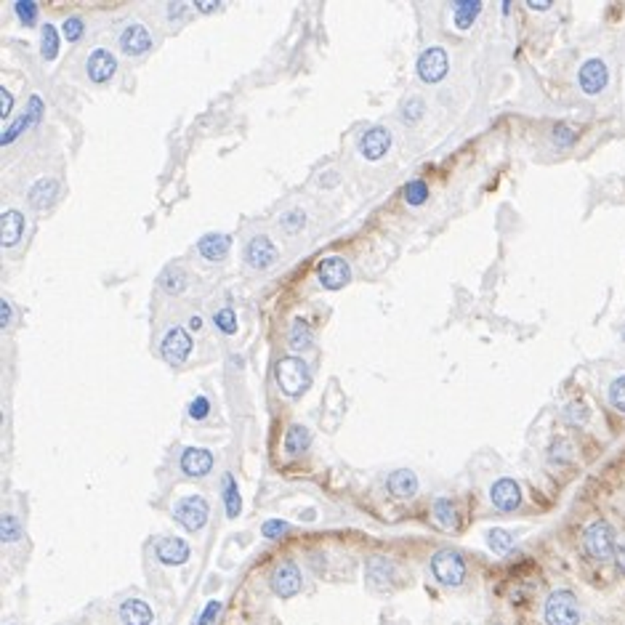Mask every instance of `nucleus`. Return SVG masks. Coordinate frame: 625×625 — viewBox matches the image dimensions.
<instances>
[{"label":"nucleus","instance_id":"nucleus-1","mask_svg":"<svg viewBox=\"0 0 625 625\" xmlns=\"http://www.w3.org/2000/svg\"><path fill=\"white\" fill-rule=\"evenodd\" d=\"M277 383L287 397H301L306 388L312 386V372L309 365L301 357H285L277 362Z\"/></svg>","mask_w":625,"mask_h":625},{"label":"nucleus","instance_id":"nucleus-2","mask_svg":"<svg viewBox=\"0 0 625 625\" xmlns=\"http://www.w3.org/2000/svg\"><path fill=\"white\" fill-rule=\"evenodd\" d=\"M543 617L548 625H580V607L572 591H553L546 599Z\"/></svg>","mask_w":625,"mask_h":625},{"label":"nucleus","instance_id":"nucleus-3","mask_svg":"<svg viewBox=\"0 0 625 625\" xmlns=\"http://www.w3.org/2000/svg\"><path fill=\"white\" fill-rule=\"evenodd\" d=\"M583 543H585V551L591 553L596 562H607V559H612L615 551H617V546H615V530H612L610 521H604V519L594 521V524L585 530Z\"/></svg>","mask_w":625,"mask_h":625},{"label":"nucleus","instance_id":"nucleus-4","mask_svg":"<svg viewBox=\"0 0 625 625\" xmlns=\"http://www.w3.org/2000/svg\"><path fill=\"white\" fill-rule=\"evenodd\" d=\"M208 514H210L208 503L200 495H187V498L176 500V506H173V519L179 521L187 532L203 530L205 521H208Z\"/></svg>","mask_w":625,"mask_h":625},{"label":"nucleus","instance_id":"nucleus-5","mask_svg":"<svg viewBox=\"0 0 625 625\" xmlns=\"http://www.w3.org/2000/svg\"><path fill=\"white\" fill-rule=\"evenodd\" d=\"M432 572L434 578L442 583V585H450V588H455V585H461L466 580V562H463V556L458 551H436L432 559Z\"/></svg>","mask_w":625,"mask_h":625},{"label":"nucleus","instance_id":"nucleus-6","mask_svg":"<svg viewBox=\"0 0 625 625\" xmlns=\"http://www.w3.org/2000/svg\"><path fill=\"white\" fill-rule=\"evenodd\" d=\"M418 77L423 80V83H439V80H445L447 72H450V59H447V51L445 48H439V45H432V48H426L420 56H418Z\"/></svg>","mask_w":625,"mask_h":625},{"label":"nucleus","instance_id":"nucleus-7","mask_svg":"<svg viewBox=\"0 0 625 625\" xmlns=\"http://www.w3.org/2000/svg\"><path fill=\"white\" fill-rule=\"evenodd\" d=\"M192 349H194L192 335L184 328H179V325L168 330L163 335V343H160V354H163V359L168 365H184L189 359V354H192Z\"/></svg>","mask_w":625,"mask_h":625},{"label":"nucleus","instance_id":"nucleus-8","mask_svg":"<svg viewBox=\"0 0 625 625\" xmlns=\"http://www.w3.org/2000/svg\"><path fill=\"white\" fill-rule=\"evenodd\" d=\"M43 112H45V104H43V99L40 96H30V102H27V106H24V112H22V118H16L6 131H3V136H0V144L3 147H8L14 139H19V136L24 134L27 128H32V125H40L43 122Z\"/></svg>","mask_w":625,"mask_h":625},{"label":"nucleus","instance_id":"nucleus-9","mask_svg":"<svg viewBox=\"0 0 625 625\" xmlns=\"http://www.w3.org/2000/svg\"><path fill=\"white\" fill-rule=\"evenodd\" d=\"M317 277H319V285H322V287H328V290H341V287H346L349 280H351V267H349V261L341 258V255H328V258L319 261Z\"/></svg>","mask_w":625,"mask_h":625},{"label":"nucleus","instance_id":"nucleus-10","mask_svg":"<svg viewBox=\"0 0 625 625\" xmlns=\"http://www.w3.org/2000/svg\"><path fill=\"white\" fill-rule=\"evenodd\" d=\"M607 83H610V67L604 64V59L583 61V67L578 70V86H580L583 93L596 96V93L607 88Z\"/></svg>","mask_w":625,"mask_h":625},{"label":"nucleus","instance_id":"nucleus-11","mask_svg":"<svg viewBox=\"0 0 625 625\" xmlns=\"http://www.w3.org/2000/svg\"><path fill=\"white\" fill-rule=\"evenodd\" d=\"M277 245L267 237V235H255L245 242V248H242V258H245V264L253 269H267L271 267L274 261H277Z\"/></svg>","mask_w":625,"mask_h":625},{"label":"nucleus","instance_id":"nucleus-12","mask_svg":"<svg viewBox=\"0 0 625 625\" xmlns=\"http://www.w3.org/2000/svg\"><path fill=\"white\" fill-rule=\"evenodd\" d=\"M118 45L125 56H141L152 48V32L141 22H131L120 30Z\"/></svg>","mask_w":625,"mask_h":625},{"label":"nucleus","instance_id":"nucleus-13","mask_svg":"<svg viewBox=\"0 0 625 625\" xmlns=\"http://www.w3.org/2000/svg\"><path fill=\"white\" fill-rule=\"evenodd\" d=\"M86 70H88V77L93 83H106V80H112V74L118 72V59L106 48H93L88 54V59H86Z\"/></svg>","mask_w":625,"mask_h":625},{"label":"nucleus","instance_id":"nucleus-14","mask_svg":"<svg viewBox=\"0 0 625 625\" xmlns=\"http://www.w3.org/2000/svg\"><path fill=\"white\" fill-rule=\"evenodd\" d=\"M301 585H303V578H301V569L293 562L280 564L274 569V575H271V591L277 596H283V599L296 596L301 591Z\"/></svg>","mask_w":625,"mask_h":625},{"label":"nucleus","instance_id":"nucleus-15","mask_svg":"<svg viewBox=\"0 0 625 625\" xmlns=\"http://www.w3.org/2000/svg\"><path fill=\"white\" fill-rule=\"evenodd\" d=\"M388 147H391V134L383 125H375L370 131H365V136L359 139V152L367 160H381L388 152Z\"/></svg>","mask_w":625,"mask_h":625},{"label":"nucleus","instance_id":"nucleus-16","mask_svg":"<svg viewBox=\"0 0 625 625\" xmlns=\"http://www.w3.org/2000/svg\"><path fill=\"white\" fill-rule=\"evenodd\" d=\"M210 468H213V452L210 450H203V447H187L184 452H181V471L187 474V477H205L210 474Z\"/></svg>","mask_w":625,"mask_h":625},{"label":"nucleus","instance_id":"nucleus-17","mask_svg":"<svg viewBox=\"0 0 625 625\" xmlns=\"http://www.w3.org/2000/svg\"><path fill=\"white\" fill-rule=\"evenodd\" d=\"M490 500L498 511H516L521 503V490L514 479H498L490 490Z\"/></svg>","mask_w":625,"mask_h":625},{"label":"nucleus","instance_id":"nucleus-18","mask_svg":"<svg viewBox=\"0 0 625 625\" xmlns=\"http://www.w3.org/2000/svg\"><path fill=\"white\" fill-rule=\"evenodd\" d=\"M56 197H59V181L51 179V176H43V179H38L30 187L27 203H30L35 210H48L54 203H56Z\"/></svg>","mask_w":625,"mask_h":625},{"label":"nucleus","instance_id":"nucleus-19","mask_svg":"<svg viewBox=\"0 0 625 625\" xmlns=\"http://www.w3.org/2000/svg\"><path fill=\"white\" fill-rule=\"evenodd\" d=\"M24 229H27L24 213L16 208L6 210L3 219H0V245L3 248H14L16 242L22 239V235H24Z\"/></svg>","mask_w":625,"mask_h":625},{"label":"nucleus","instance_id":"nucleus-20","mask_svg":"<svg viewBox=\"0 0 625 625\" xmlns=\"http://www.w3.org/2000/svg\"><path fill=\"white\" fill-rule=\"evenodd\" d=\"M155 553H157V559H160L163 564L179 567L189 559V546H187V540H181V537H163V540L157 543Z\"/></svg>","mask_w":625,"mask_h":625},{"label":"nucleus","instance_id":"nucleus-21","mask_svg":"<svg viewBox=\"0 0 625 625\" xmlns=\"http://www.w3.org/2000/svg\"><path fill=\"white\" fill-rule=\"evenodd\" d=\"M120 620H122V625H152L155 612H152V607H149L147 601L128 599V601L120 604Z\"/></svg>","mask_w":625,"mask_h":625},{"label":"nucleus","instance_id":"nucleus-22","mask_svg":"<svg viewBox=\"0 0 625 625\" xmlns=\"http://www.w3.org/2000/svg\"><path fill=\"white\" fill-rule=\"evenodd\" d=\"M229 248H232V239L229 235H205V237L197 242V251L205 261H223L229 255Z\"/></svg>","mask_w":625,"mask_h":625},{"label":"nucleus","instance_id":"nucleus-23","mask_svg":"<svg viewBox=\"0 0 625 625\" xmlns=\"http://www.w3.org/2000/svg\"><path fill=\"white\" fill-rule=\"evenodd\" d=\"M388 492L394 495V498H413L418 492V477L410 471V468H399V471H394L391 477H388Z\"/></svg>","mask_w":625,"mask_h":625},{"label":"nucleus","instance_id":"nucleus-24","mask_svg":"<svg viewBox=\"0 0 625 625\" xmlns=\"http://www.w3.org/2000/svg\"><path fill=\"white\" fill-rule=\"evenodd\" d=\"M450 8H452V22H455L458 30H468L477 22V16L482 14V3H477V0H461V3H452Z\"/></svg>","mask_w":625,"mask_h":625},{"label":"nucleus","instance_id":"nucleus-25","mask_svg":"<svg viewBox=\"0 0 625 625\" xmlns=\"http://www.w3.org/2000/svg\"><path fill=\"white\" fill-rule=\"evenodd\" d=\"M287 343L296 349V351H306L312 349V328L303 317H296L293 325H290V333H287Z\"/></svg>","mask_w":625,"mask_h":625},{"label":"nucleus","instance_id":"nucleus-26","mask_svg":"<svg viewBox=\"0 0 625 625\" xmlns=\"http://www.w3.org/2000/svg\"><path fill=\"white\" fill-rule=\"evenodd\" d=\"M312 445V434L306 426H290L287 434H285V450L290 452V455H298V452H303L306 447Z\"/></svg>","mask_w":625,"mask_h":625},{"label":"nucleus","instance_id":"nucleus-27","mask_svg":"<svg viewBox=\"0 0 625 625\" xmlns=\"http://www.w3.org/2000/svg\"><path fill=\"white\" fill-rule=\"evenodd\" d=\"M59 30L54 24H43V30H40V56L45 61H54L59 56Z\"/></svg>","mask_w":625,"mask_h":625},{"label":"nucleus","instance_id":"nucleus-28","mask_svg":"<svg viewBox=\"0 0 625 625\" xmlns=\"http://www.w3.org/2000/svg\"><path fill=\"white\" fill-rule=\"evenodd\" d=\"M434 521L442 527V530H455V524H458V514H455V506L447 500V498H439L436 503H434Z\"/></svg>","mask_w":625,"mask_h":625},{"label":"nucleus","instance_id":"nucleus-29","mask_svg":"<svg viewBox=\"0 0 625 625\" xmlns=\"http://www.w3.org/2000/svg\"><path fill=\"white\" fill-rule=\"evenodd\" d=\"M223 506H226V516H237L239 511H242V500H239V492H237V484H235V479L223 477Z\"/></svg>","mask_w":625,"mask_h":625},{"label":"nucleus","instance_id":"nucleus-30","mask_svg":"<svg viewBox=\"0 0 625 625\" xmlns=\"http://www.w3.org/2000/svg\"><path fill=\"white\" fill-rule=\"evenodd\" d=\"M388 578H391V564L386 559H372L370 567H367V580H370L372 588L388 585Z\"/></svg>","mask_w":625,"mask_h":625},{"label":"nucleus","instance_id":"nucleus-31","mask_svg":"<svg viewBox=\"0 0 625 625\" xmlns=\"http://www.w3.org/2000/svg\"><path fill=\"white\" fill-rule=\"evenodd\" d=\"M429 200V184L423 179H413L407 187H404V203L407 205H413V208H418V205H423Z\"/></svg>","mask_w":625,"mask_h":625},{"label":"nucleus","instance_id":"nucleus-32","mask_svg":"<svg viewBox=\"0 0 625 625\" xmlns=\"http://www.w3.org/2000/svg\"><path fill=\"white\" fill-rule=\"evenodd\" d=\"M487 546H490L495 553H508L511 548H514V535L511 532H506V530H500V527H495V530H490L487 532Z\"/></svg>","mask_w":625,"mask_h":625},{"label":"nucleus","instance_id":"nucleus-33","mask_svg":"<svg viewBox=\"0 0 625 625\" xmlns=\"http://www.w3.org/2000/svg\"><path fill=\"white\" fill-rule=\"evenodd\" d=\"M0 537H3V543H16L22 537V524H19V519H16L14 514H3V519H0Z\"/></svg>","mask_w":625,"mask_h":625},{"label":"nucleus","instance_id":"nucleus-34","mask_svg":"<svg viewBox=\"0 0 625 625\" xmlns=\"http://www.w3.org/2000/svg\"><path fill=\"white\" fill-rule=\"evenodd\" d=\"M213 325L221 330L223 335H235L237 333V314L235 309H221L213 314Z\"/></svg>","mask_w":625,"mask_h":625},{"label":"nucleus","instance_id":"nucleus-35","mask_svg":"<svg viewBox=\"0 0 625 625\" xmlns=\"http://www.w3.org/2000/svg\"><path fill=\"white\" fill-rule=\"evenodd\" d=\"M14 11L24 27H32L38 22V3H32V0H16Z\"/></svg>","mask_w":625,"mask_h":625},{"label":"nucleus","instance_id":"nucleus-36","mask_svg":"<svg viewBox=\"0 0 625 625\" xmlns=\"http://www.w3.org/2000/svg\"><path fill=\"white\" fill-rule=\"evenodd\" d=\"M61 32H64V40H70V43H77L83 35H86V22L80 19V16H70V19H64V24H61Z\"/></svg>","mask_w":625,"mask_h":625},{"label":"nucleus","instance_id":"nucleus-37","mask_svg":"<svg viewBox=\"0 0 625 625\" xmlns=\"http://www.w3.org/2000/svg\"><path fill=\"white\" fill-rule=\"evenodd\" d=\"M610 404L615 407V410H620V413H625V375H617L615 381L610 383Z\"/></svg>","mask_w":625,"mask_h":625},{"label":"nucleus","instance_id":"nucleus-38","mask_svg":"<svg viewBox=\"0 0 625 625\" xmlns=\"http://www.w3.org/2000/svg\"><path fill=\"white\" fill-rule=\"evenodd\" d=\"M184 285H187V274L181 269H168L163 274V287L168 293H181Z\"/></svg>","mask_w":625,"mask_h":625},{"label":"nucleus","instance_id":"nucleus-39","mask_svg":"<svg viewBox=\"0 0 625 625\" xmlns=\"http://www.w3.org/2000/svg\"><path fill=\"white\" fill-rule=\"evenodd\" d=\"M551 139H553V144H556L559 149H567V147H572V144H575V139H578V136H575V131H572L569 125L559 122V125L553 128Z\"/></svg>","mask_w":625,"mask_h":625},{"label":"nucleus","instance_id":"nucleus-40","mask_svg":"<svg viewBox=\"0 0 625 625\" xmlns=\"http://www.w3.org/2000/svg\"><path fill=\"white\" fill-rule=\"evenodd\" d=\"M287 530H290V524L283 519H269V521H264V527H261L264 537H269V540H277V537L287 535Z\"/></svg>","mask_w":625,"mask_h":625},{"label":"nucleus","instance_id":"nucleus-41","mask_svg":"<svg viewBox=\"0 0 625 625\" xmlns=\"http://www.w3.org/2000/svg\"><path fill=\"white\" fill-rule=\"evenodd\" d=\"M280 223H283L285 232H298L306 223V216H303V210H287V213H283Z\"/></svg>","mask_w":625,"mask_h":625},{"label":"nucleus","instance_id":"nucleus-42","mask_svg":"<svg viewBox=\"0 0 625 625\" xmlns=\"http://www.w3.org/2000/svg\"><path fill=\"white\" fill-rule=\"evenodd\" d=\"M564 418L569 420V423L580 426V423H585V420H588V407H585L583 402L567 404V407H564Z\"/></svg>","mask_w":625,"mask_h":625},{"label":"nucleus","instance_id":"nucleus-43","mask_svg":"<svg viewBox=\"0 0 625 625\" xmlns=\"http://www.w3.org/2000/svg\"><path fill=\"white\" fill-rule=\"evenodd\" d=\"M210 413V399L208 397H194L192 402H189V416L194 420H203V418H208Z\"/></svg>","mask_w":625,"mask_h":625},{"label":"nucleus","instance_id":"nucleus-44","mask_svg":"<svg viewBox=\"0 0 625 625\" xmlns=\"http://www.w3.org/2000/svg\"><path fill=\"white\" fill-rule=\"evenodd\" d=\"M423 109H426V106H423V102H420L418 96H413V99H410V102L404 104L402 118L407 120V122H418V120H420V115H423Z\"/></svg>","mask_w":625,"mask_h":625},{"label":"nucleus","instance_id":"nucleus-45","mask_svg":"<svg viewBox=\"0 0 625 625\" xmlns=\"http://www.w3.org/2000/svg\"><path fill=\"white\" fill-rule=\"evenodd\" d=\"M219 612H221V601H208V607L203 610V615H200L197 625H213V620L219 617Z\"/></svg>","mask_w":625,"mask_h":625},{"label":"nucleus","instance_id":"nucleus-46","mask_svg":"<svg viewBox=\"0 0 625 625\" xmlns=\"http://www.w3.org/2000/svg\"><path fill=\"white\" fill-rule=\"evenodd\" d=\"M0 99H3V106H0V118L3 120H8L11 118V112H14V96H11V90L6 88H0Z\"/></svg>","mask_w":625,"mask_h":625},{"label":"nucleus","instance_id":"nucleus-47","mask_svg":"<svg viewBox=\"0 0 625 625\" xmlns=\"http://www.w3.org/2000/svg\"><path fill=\"white\" fill-rule=\"evenodd\" d=\"M0 306H3V317H0V328L8 330V325H11V319H14V309H11V301H8V298H3V301H0Z\"/></svg>","mask_w":625,"mask_h":625},{"label":"nucleus","instance_id":"nucleus-48","mask_svg":"<svg viewBox=\"0 0 625 625\" xmlns=\"http://www.w3.org/2000/svg\"><path fill=\"white\" fill-rule=\"evenodd\" d=\"M181 14H187V6H184V3H173V6H168V19H171V22H176Z\"/></svg>","mask_w":625,"mask_h":625},{"label":"nucleus","instance_id":"nucleus-49","mask_svg":"<svg viewBox=\"0 0 625 625\" xmlns=\"http://www.w3.org/2000/svg\"><path fill=\"white\" fill-rule=\"evenodd\" d=\"M615 559H617V567H620V572H625V540L617 546V551H615Z\"/></svg>","mask_w":625,"mask_h":625},{"label":"nucleus","instance_id":"nucleus-50","mask_svg":"<svg viewBox=\"0 0 625 625\" xmlns=\"http://www.w3.org/2000/svg\"><path fill=\"white\" fill-rule=\"evenodd\" d=\"M527 8H530V11H548V8H551V3H535V0H527Z\"/></svg>","mask_w":625,"mask_h":625},{"label":"nucleus","instance_id":"nucleus-51","mask_svg":"<svg viewBox=\"0 0 625 625\" xmlns=\"http://www.w3.org/2000/svg\"><path fill=\"white\" fill-rule=\"evenodd\" d=\"M194 8H197V11H203V14H210V11H216V8H219V3H194Z\"/></svg>","mask_w":625,"mask_h":625},{"label":"nucleus","instance_id":"nucleus-52","mask_svg":"<svg viewBox=\"0 0 625 625\" xmlns=\"http://www.w3.org/2000/svg\"><path fill=\"white\" fill-rule=\"evenodd\" d=\"M189 328H192V330L203 328V317H197V314H194V317H189Z\"/></svg>","mask_w":625,"mask_h":625},{"label":"nucleus","instance_id":"nucleus-53","mask_svg":"<svg viewBox=\"0 0 625 625\" xmlns=\"http://www.w3.org/2000/svg\"><path fill=\"white\" fill-rule=\"evenodd\" d=\"M623 341H625V328H623Z\"/></svg>","mask_w":625,"mask_h":625}]
</instances>
